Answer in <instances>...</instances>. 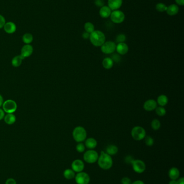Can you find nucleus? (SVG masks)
<instances>
[{"instance_id":"obj_21","label":"nucleus","mask_w":184,"mask_h":184,"mask_svg":"<svg viewBox=\"0 0 184 184\" xmlns=\"http://www.w3.org/2000/svg\"><path fill=\"white\" fill-rule=\"evenodd\" d=\"M3 119H4L5 123L8 125H12V124H14L16 121V118L13 113L7 114L4 116Z\"/></svg>"},{"instance_id":"obj_27","label":"nucleus","mask_w":184,"mask_h":184,"mask_svg":"<svg viewBox=\"0 0 184 184\" xmlns=\"http://www.w3.org/2000/svg\"><path fill=\"white\" fill-rule=\"evenodd\" d=\"M33 36L30 33H25L22 36V41L25 44H30L33 41Z\"/></svg>"},{"instance_id":"obj_13","label":"nucleus","mask_w":184,"mask_h":184,"mask_svg":"<svg viewBox=\"0 0 184 184\" xmlns=\"http://www.w3.org/2000/svg\"><path fill=\"white\" fill-rule=\"evenodd\" d=\"M34 51L33 46L30 44H25L22 48L21 50V55L23 58H27L31 56Z\"/></svg>"},{"instance_id":"obj_8","label":"nucleus","mask_w":184,"mask_h":184,"mask_svg":"<svg viewBox=\"0 0 184 184\" xmlns=\"http://www.w3.org/2000/svg\"><path fill=\"white\" fill-rule=\"evenodd\" d=\"M116 43L112 41H105L101 46V52L106 54L114 53L116 51Z\"/></svg>"},{"instance_id":"obj_38","label":"nucleus","mask_w":184,"mask_h":184,"mask_svg":"<svg viewBox=\"0 0 184 184\" xmlns=\"http://www.w3.org/2000/svg\"><path fill=\"white\" fill-rule=\"evenodd\" d=\"M121 183L122 184H131L132 182L130 178L125 177L122 178V179L121 180Z\"/></svg>"},{"instance_id":"obj_9","label":"nucleus","mask_w":184,"mask_h":184,"mask_svg":"<svg viewBox=\"0 0 184 184\" xmlns=\"http://www.w3.org/2000/svg\"><path fill=\"white\" fill-rule=\"evenodd\" d=\"M74 178L77 184H89L90 182V176L84 172L77 173Z\"/></svg>"},{"instance_id":"obj_20","label":"nucleus","mask_w":184,"mask_h":184,"mask_svg":"<svg viewBox=\"0 0 184 184\" xmlns=\"http://www.w3.org/2000/svg\"><path fill=\"white\" fill-rule=\"evenodd\" d=\"M97 145V142L95 139L90 137L85 140V146L89 150L95 149Z\"/></svg>"},{"instance_id":"obj_24","label":"nucleus","mask_w":184,"mask_h":184,"mask_svg":"<svg viewBox=\"0 0 184 184\" xmlns=\"http://www.w3.org/2000/svg\"><path fill=\"white\" fill-rule=\"evenodd\" d=\"M118 151V147L115 145H108L106 149V153L111 156H114L116 155Z\"/></svg>"},{"instance_id":"obj_34","label":"nucleus","mask_w":184,"mask_h":184,"mask_svg":"<svg viewBox=\"0 0 184 184\" xmlns=\"http://www.w3.org/2000/svg\"><path fill=\"white\" fill-rule=\"evenodd\" d=\"M76 149L77 151H78L79 152H80V153L83 152L85 150V144L82 142L79 143L78 144L76 145Z\"/></svg>"},{"instance_id":"obj_26","label":"nucleus","mask_w":184,"mask_h":184,"mask_svg":"<svg viewBox=\"0 0 184 184\" xmlns=\"http://www.w3.org/2000/svg\"><path fill=\"white\" fill-rule=\"evenodd\" d=\"M75 176H76L75 172L72 169H66L63 172V176L64 178L68 180L73 179L75 177Z\"/></svg>"},{"instance_id":"obj_18","label":"nucleus","mask_w":184,"mask_h":184,"mask_svg":"<svg viewBox=\"0 0 184 184\" xmlns=\"http://www.w3.org/2000/svg\"><path fill=\"white\" fill-rule=\"evenodd\" d=\"M179 11V8L178 5L176 4H171L167 7L166 12L169 16H172L178 14Z\"/></svg>"},{"instance_id":"obj_42","label":"nucleus","mask_w":184,"mask_h":184,"mask_svg":"<svg viewBox=\"0 0 184 184\" xmlns=\"http://www.w3.org/2000/svg\"><path fill=\"white\" fill-rule=\"evenodd\" d=\"M177 5L183 6L184 5V0H175Z\"/></svg>"},{"instance_id":"obj_10","label":"nucleus","mask_w":184,"mask_h":184,"mask_svg":"<svg viewBox=\"0 0 184 184\" xmlns=\"http://www.w3.org/2000/svg\"><path fill=\"white\" fill-rule=\"evenodd\" d=\"M131 165L132 166L133 170L137 173H142L146 170L145 163L139 159L133 160Z\"/></svg>"},{"instance_id":"obj_33","label":"nucleus","mask_w":184,"mask_h":184,"mask_svg":"<svg viewBox=\"0 0 184 184\" xmlns=\"http://www.w3.org/2000/svg\"><path fill=\"white\" fill-rule=\"evenodd\" d=\"M145 143L146 145L148 146V147H151L154 144V139L152 137L150 136H146L145 138Z\"/></svg>"},{"instance_id":"obj_5","label":"nucleus","mask_w":184,"mask_h":184,"mask_svg":"<svg viewBox=\"0 0 184 184\" xmlns=\"http://www.w3.org/2000/svg\"><path fill=\"white\" fill-rule=\"evenodd\" d=\"M99 157V155L97 151L92 150H89L84 153L83 159L84 161L89 164H93L97 161Z\"/></svg>"},{"instance_id":"obj_6","label":"nucleus","mask_w":184,"mask_h":184,"mask_svg":"<svg viewBox=\"0 0 184 184\" xmlns=\"http://www.w3.org/2000/svg\"><path fill=\"white\" fill-rule=\"evenodd\" d=\"M2 109L7 114L14 113L16 112L17 108L16 102L13 100H7L2 105Z\"/></svg>"},{"instance_id":"obj_44","label":"nucleus","mask_w":184,"mask_h":184,"mask_svg":"<svg viewBox=\"0 0 184 184\" xmlns=\"http://www.w3.org/2000/svg\"><path fill=\"white\" fill-rule=\"evenodd\" d=\"M178 184H184V178L182 177L177 180Z\"/></svg>"},{"instance_id":"obj_40","label":"nucleus","mask_w":184,"mask_h":184,"mask_svg":"<svg viewBox=\"0 0 184 184\" xmlns=\"http://www.w3.org/2000/svg\"><path fill=\"white\" fill-rule=\"evenodd\" d=\"M90 33L87 32H85V31L82 34V37L84 40H88V39H89V38H90Z\"/></svg>"},{"instance_id":"obj_46","label":"nucleus","mask_w":184,"mask_h":184,"mask_svg":"<svg viewBox=\"0 0 184 184\" xmlns=\"http://www.w3.org/2000/svg\"><path fill=\"white\" fill-rule=\"evenodd\" d=\"M4 102V100H3V98L2 97V95L0 94V107L2 106V105Z\"/></svg>"},{"instance_id":"obj_19","label":"nucleus","mask_w":184,"mask_h":184,"mask_svg":"<svg viewBox=\"0 0 184 184\" xmlns=\"http://www.w3.org/2000/svg\"><path fill=\"white\" fill-rule=\"evenodd\" d=\"M168 176L171 180H177L180 176V171L177 168L173 167L168 171Z\"/></svg>"},{"instance_id":"obj_30","label":"nucleus","mask_w":184,"mask_h":184,"mask_svg":"<svg viewBox=\"0 0 184 184\" xmlns=\"http://www.w3.org/2000/svg\"><path fill=\"white\" fill-rule=\"evenodd\" d=\"M167 7L168 6H166V4H164L163 3H158L155 6V9L158 12L163 13V12L166 11L167 9Z\"/></svg>"},{"instance_id":"obj_16","label":"nucleus","mask_w":184,"mask_h":184,"mask_svg":"<svg viewBox=\"0 0 184 184\" xmlns=\"http://www.w3.org/2000/svg\"><path fill=\"white\" fill-rule=\"evenodd\" d=\"M4 30L7 33L12 34L16 31L17 27L16 24L12 22H6L3 27Z\"/></svg>"},{"instance_id":"obj_29","label":"nucleus","mask_w":184,"mask_h":184,"mask_svg":"<svg viewBox=\"0 0 184 184\" xmlns=\"http://www.w3.org/2000/svg\"><path fill=\"white\" fill-rule=\"evenodd\" d=\"M151 127L154 131H158L159 129L161 126V123L159 120L158 119H154L151 122Z\"/></svg>"},{"instance_id":"obj_22","label":"nucleus","mask_w":184,"mask_h":184,"mask_svg":"<svg viewBox=\"0 0 184 184\" xmlns=\"http://www.w3.org/2000/svg\"><path fill=\"white\" fill-rule=\"evenodd\" d=\"M25 59V58H23L21 54L15 56L12 58V60H11L12 66L14 67H19V66H21L23 60Z\"/></svg>"},{"instance_id":"obj_17","label":"nucleus","mask_w":184,"mask_h":184,"mask_svg":"<svg viewBox=\"0 0 184 184\" xmlns=\"http://www.w3.org/2000/svg\"><path fill=\"white\" fill-rule=\"evenodd\" d=\"M112 13V11L110 8L106 6H104L101 7L99 10V15L101 18L107 19L109 17Z\"/></svg>"},{"instance_id":"obj_39","label":"nucleus","mask_w":184,"mask_h":184,"mask_svg":"<svg viewBox=\"0 0 184 184\" xmlns=\"http://www.w3.org/2000/svg\"><path fill=\"white\" fill-rule=\"evenodd\" d=\"M5 184H17L16 180L13 178H9L6 182Z\"/></svg>"},{"instance_id":"obj_15","label":"nucleus","mask_w":184,"mask_h":184,"mask_svg":"<svg viewBox=\"0 0 184 184\" xmlns=\"http://www.w3.org/2000/svg\"><path fill=\"white\" fill-rule=\"evenodd\" d=\"M116 51L119 55H125L128 51V46L125 43H120L116 45Z\"/></svg>"},{"instance_id":"obj_11","label":"nucleus","mask_w":184,"mask_h":184,"mask_svg":"<svg viewBox=\"0 0 184 184\" xmlns=\"http://www.w3.org/2000/svg\"><path fill=\"white\" fill-rule=\"evenodd\" d=\"M84 163L81 159H76L71 164L72 170L75 173H79L82 172L84 169Z\"/></svg>"},{"instance_id":"obj_45","label":"nucleus","mask_w":184,"mask_h":184,"mask_svg":"<svg viewBox=\"0 0 184 184\" xmlns=\"http://www.w3.org/2000/svg\"><path fill=\"white\" fill-rule=\"evenodd\" d=\"M131 184H145V183L142 180H138L135 181L134 182H133Z\"/></svg>"},{"instance_id":"obj_36","label":"nucleus","mask_w":184,"mask_h":184,"mask_svg":"<svg viewBox=\"0 0 184 184\" xmlns=\"http://www.w3.org/2000/svg\"><path fill=\"white\" fill-rule=\"evenodd\" d=\"M95 4L98 7L101 8L104 6H105V1L104 0H95Z\"/></svg>"},{"instance_id":"obj_25","label":"nucleus","mask_w":184,"mask_h":184,"mask_svg":"<svg viewBox=\"0 0 184 184\" xmlns=\"http://www.w3.org/2000/svg\"><path fill=\"white\" fill-rule=\"evenodd\" d=\"M168 99L166 95L164 94H161L158 97L157 100V103L158 104L159 106L164 107L168 104Z\"/></svg>"},{"instance_id":"obj_2","label":"nucleus","mask_w":184,"mask_h":184,"mask_svg":"<svg viewBox=\"0 0 184 184\" xmlns=\"http://www.w3.org/2000/svg\"><path fill=\"white\" fill-rule=\"evenodd\" d=\"M89 40L96 47H101L106 41L105 34L100 30H95L90 35Z\"/></svg>"},{"instance_id":"obj_4","label":"nucleus","mask_w":184,"mask_h":184,"mask_svg":"<svg viewBox=\"0 0 184 184\" xmlns=\"http://www.w3.org/2000/svg\"><path fill=\"white\" fill-rule=\"evenodd\" d=\"M131 136L136 141H141L144 139L146 136V132L142 126H136L133 128L131 132Z\"/></svg>"},{"instance_id":"obj_43","label":"nucleus","mask_w":184,"mask_h":184,"mask_svg":"<svg viewBox=\"0 0 184 184\" xmlns=\"http://www.w3.org/2000/svg\"><path fill=\"white\" fill-rule=\"evenodd\" d=\"M133 160H134V159H133L131 156H128V157L126 158V159H125V160L126 161V163H128L130 164L132 163V162Z\"/></svg>"},{"instance_id":"obj_37","label":"nucleus","mask_w":184,"mask_h":184,"mask_svg":"<svg viewBox=\"0 0 184 184\" xmlns=\"http://www.w3.org/2000/svg\"><path fill=\"white\" fill-rule=\"evenodd\" d=\"M6 23V21L4 16H2V15L0 14V29H2V28H3Z\"/></svg>"},{"instance_id":"obj_14","label":"nucleus","mask_w":184,"mask_h":184,"mask_svg":"<svg viewBox=\"0 0 184 184\" xmlns=\"http://www.w3.org/2000/svg\"><path fill=\"white\" fill-rule=\"evenodd\" d=\"M108 6L112 11L119 10L123 4V0H108Z\"/></svg>"},{"instance_id":"obj_7","label":"nucleus","mask_w":184,"mask_h":184,"mask_svg":"<svg viewBox=\"0 0 184 184\" xmlns=\"http://www.w3.org/2000/svg\"><path fill=\"white\" fill-rule=\"evenodd\" d=\"M110 17L112 22L115 24L123 23L125 19L124 13L120 10L112 11Z\"/></svg>"},{"instance_id":"obj_12","label":"nucleus","mask_w":184,"mask_h":184,"mask_svg":"<svg viewBox=\"0 0 184 184\" xmlns=\"http://www.w3.org/2000/svg\"><path fill=\"white\" fill-rule=\"evenodd\" d=\"M157 101L153 99L147 100V101L144 102L143 108L147 112H151L155 109L157 107Z\"/></svg>"},{"instance_id":"obj_41","label":"nucleus","mask_w":184,"mask_h":184,"mask_svg":"<svg viewBox=\"0 0 184 184\" xmlns=\"http://www.w3.org/2000/svg\"><path fill=\"white\" fill-rule=\"evenodd\" d=\"M4 116H5V112L2 109L0 108V121L4 118Z\"/></svg>"},{"instance_id":"obj_35","label":"nucleus","mask_w":184,"mask_h":184,"mask_svg":"<svg viewBox=\"0 0 184 184\" xmlns=\"http://www.w3.org/2000/svg\"><path fill=\"white\" fill-rule=\"evenodd\" d=\"M111 58L114 62H118L121 60V57L120 55L118 53H112Z\"/></svg>"},{"instance_id":"obj_31","label":"nucleus","mask_w":184,"mask_h":184,"mask_svg":"<svg viewBox=\"0 0 184 184\" xmlns=\"http://www.w3.org/2000/svg\"><path fill=\"white\" fill-rule=\"evenodd\" d=\"M155 113L157 115L159 116H164L166 114V110L164 107L159 106L155 108Z\"/></svg>"},{"instance_id":"obj_47","label":"nucleus","mask_w":184,"mask_h":184,"mask_svg":"<svg viewBox=\"0 0 184 184\" xmlns=\"http://www.w3.org/2000/svg\"><path fill=\"white\" fill-rule=\"evenodd\" d=\"M168 184H178L177 183V180H171L170 181Z\"/></svg>"},{"instance_id":"obj_1","label":"nucleus","mask_w":184,"mask_h":184,"mask_svg":"<svg viewBox=\"0 0 184 184\" xmlns=\"http://www.w3.org/2000/svg\"><path fill=\"white\" fill-rule=\"evenodd\" d=\"M98 164L101 169L109 170L113 165V160L111 156L102 151L101 152V155L98 159Z\"/></svg>"},{"instance_id":"obj_3","label":"nucleus","mask_w":184,"mask_h":184,"mask_svg":"<svg viewBox=\"0 0 184 184\" xmlns=\"http://www.w3.org/2000/svg\"><path fill=\"white\" fill-rule=\"evenodd\" d=\"M73 136L74 141L77 143H81L87 139V131L83 126H76L73 131Z\"/></svg>"},{"instance_id":"obj_28","label":"nucleus","mask_w":184,"mask_h":184,"mask_svg":"<svg viewBox=\"0 0 184 184\" xmlns=\"http://www.w3.org/2000/svg\"><path fill=\"white\" fill-rule=\"evenodd\" d=\"M84 28L85 32H88L90 34L95 30V26L93 25V23L90 22H86L85 24H84Z\"/></svg>"},{"instance_id":"obj_32","label":"nucleus","mask_w":184,"mask_h":184,"mask_svg":"<svg viewBox=\"0 0 184 184\" xmlns=\"http://www.w3.org/2000/svg\"><path fill=\"white\" fill-rule=\"evenodd\" d=\"M126 37L123 33H120L117 36L116 38V41L117 43H125L126 41Z\"/></svg>"},{"instance_id":"obj_23","label":"nucleus","mask_w":184,"mask_h":184,"mask_svg":"<svg viewBox=\"0 0 184 184\" xmlns=\"http://www.w3.org/2000/svg\"><path fill=\"white\" fill-rule=\"evenodd\" d=\"M114 62L110 57H106L102 62V65L106 70H110L114 66Z\"/></svg>"}]
</instances>
